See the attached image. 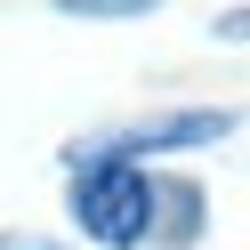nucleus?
<instances>
[{
    "mask_svg": "<svg viewBox=\"0 0 250 250\" xmlns=\"http://www.w3.org/2000/svg\"><path fill=\"white\" fill-rule=\"evenodd\" d=\"M153 210H162V186H153L137 162H81V178H73V218H81L89 242L137 250L153 234Z\"/></svg>",
    "mask_w": 250,
    "mask_h": 250,
    "instance_id": "nucleus-1",
    "label": "nucleus"
},
{
    "mask_svg": "<svg viewBox=\"0 0 250 250\" xmlns=\"http://www.w3.org/2000/svg\"><path fill=\"white\" fill-rule=\"evenodd\" d=\"M226 105H194V113H162V121H137V129H105V137H81L73 162H146V153H186V146H218L234 137Z\"/></svg>",
    "mask_w": 250,
    "mask_h": 250,
    "instance_id": "nucleus-2",
    "label": "nucleus"
},
{
    "mask_svg": "<svg viewBox=\"0 0 250 250\" xmlns=\"http://www.w3.org/2000/svg\"><path fill=\"white\" fill-rule=\"evenodd\" d=\"M65 17H153L162 0H57Z\"/></svg>",
    "mask_w": 250,
    "mask_h": 250,
    "instance_id": "nucleus-3",
    "label": "nucleus"
},
{
    "mask_svg": "<svg viewBox=\"0 0 250 250\" xmlns=\"http://www.w3.org/2000/svg\"><path fill=\"white\" fill-rule=\"evenodd\" d=\"M0 250H65V242H49V234H0Z\"/></svg>",
    "mask_w": 250,
    "mask_h": 250,
    "instance_id": "nucleus-4",
    "label": "nucleus"
},
{
    "mask_svg": "<svg viewBox=\"0 0 250 250\" xmlns=\"http://www.w3.org/2000/svg\"><path fill=\"white\" fill-rule=\"evenodd\" d=\"M218 33H226V41H250V8H242V17H218Z\"/></svg>",
    "mask_w": 250,
    "mask_h": 250,
    "instance_id": "nucleus-5",
    "label": "nucleus"
}]
</instances>
